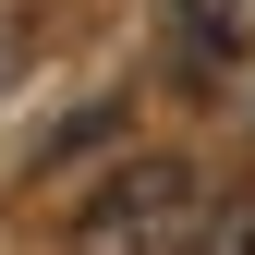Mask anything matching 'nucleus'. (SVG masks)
Instances as JSON below:
<instances>
[{
	"label": "nucleus",
	"mask_w": 255,
	"mask_h": 255,
	"mask_svg": "<svg viewBox=\"0 0 255 255\" xmlns=\"http://www.w3.org/2000/svg\"><path fill=\"white\" fill-rule=\"evenodd\" d=\"M158 12H170V49H182L195 85H219V73L255 49V0H158Z\"/></svg>",
	"instance_id": "2"
},
{
	"label": "nucleus",
	"mask_w": 255,
	"mask_h": 255,
	"mask_svg": "<svg viewBox=\"0 0 255 255\" xmlns=\"http://www.w3.org/2000/svg\"><path fill=\"white\" fill-rule=\"evenodd\" d=\"M195 219H207V182L182 158H122L73 207V255H195Z\"/></svg>",
	"instance_id": "1"
},
{
	"label": "nucleus",
	"mask_w": 255,
	"mask_h": 255,
	"mask_svg": "<svg viewBox=\"0 0 255 255\" xmlns=\"http://www.w3.org/2000/svg\"><path fill=\"white\" fill-rule=\"evenodd\" d=\"M195 255H255V182L207 195V219H195Z\"/></svg>",
	"instance_id": "3"
}]
</instances>
